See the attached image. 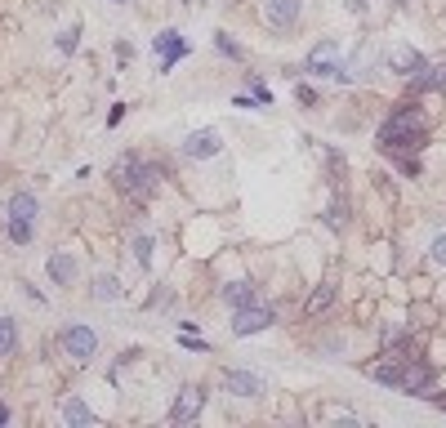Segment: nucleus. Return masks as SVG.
Wrapping results in <instances>:
<instances>
[{
    "mask_svg": "<svg viewBox=\"0 0 446 428\" xmlns=\"http://www.w3.org/2000/svg\"><path fill=\"white\" fill-rule=\"evenodd\" d=\"M112 178H117V188L125 196H134V201H152V192L161 188V170L156 166H143L139 156H121L117 170H112Z\"/></svg>",
    "mask_w": 446,
    "mask_h": 428,
    "instance_id": "nucleus-2",
    "label": "nucleus"
},
{
    "mask_svg": "<svg viewBox=\"0 0 446 428\" xmlns=\"http://www.w3.org/2000/svg\"><path fill=\"white\" fill-rule=\"evenodd\" d=\"M18 353V321L14 317H0V357Z\"/></svg>",
    "mask_w": 446,
    "mask_h": 428,
    "instance_id": "nucleus-16",
    "label": "nucleus"
},
{
    "mask_svg": "<svg viewBox=\"0 0 446 428\" xmlns=\"http://www.w3.org/2000/svg\"><path fill=\"white\" fill-rule=\"evenodd\" d=\"M304 72L308 76H330V80H339V85H349V80H353L349 68L339 63V41H317V45H312Z\"/></svg>",
    "mask_w": 446,
    "mask_h": 428,
    "instance_id": "nucleus-3",
    "label": "nucleus"
},
{
    "mask_svg": "<svg viewBox=\"0 0 446 428\" xmlns=\"http://www.w3.org/2000/svg\"><path fill=\"white\" fill-rule=\"evenodd\" d=\"M433 402H437V406H442V410H446V397H433Z\"/></svg>",
    "mask_w": 446,
    "mask_h": 428,
    "instance_id": "nucleus-31",
    "label": "nucleus"
},
{
    "mask_svg": "<svg viewBox=\"0 0 446 428\" xmlns=\"http://www.w3.org/2000/svg\"><path fill=\"white\" fill-rule=\"evenodd\" d=\"M349 9H353V14H361V9H366V0H349Z\"/></svg>",
    "mask_w": 446,
    "mask_h": 428,
    "instance_id": "nucleus-29",
    "label": "nucleus"
},
{
    "mask_svg": "<svg viewBox=\"0 0 446 428\" xmlns=\"http://www.w3.org/2000/svg\"><path fill=\"white\" fill-rule=\"evenodd\" d=\"M121 117H125V103H117V107L107 112V125H121Z\"/></svg>",
    "mask_w": 446,
    "mask_h": 428,
    "instance_id": "nucleus-28",
    "label": "nucleus"
},
{
    "mask_svg": "<svg viewBox=\"0 0 446 428\" xmlns=\"http://www.w3.org/2000/svg\"><path fill=\"white\" fill-rule=\"evenodd\" d=\"M117 58L129 63V58H134V45H129V41H117Z\"/></svg>",
    "mask_w": 446,
    "mask_h": 428,
    "instance_id": "nucleus-27",
    "label": "nucleus"
},
{
    "mask_svg": "<svg viewBox=\"0 0 446 428\" xmlns=\"http://www.w3.org/2000/svg\"><path fill=\"white\" fill-rule=\"evenodd\" d=\"M36 214H41V201H36V192H14L9 196V219H31L36 223Z\"/></svg>",
    "mask_w": 446,
    "mask_h": 428,
    "instance_id": "nucleus-12",
    "label": "nucleus"
},
{
    "mask_svg": "<svg viewBox=\"0 0 446 428\" xmlns=\"http://www.w3.org/2000/svg\"><path fill=\"white\" fill-rule=\"evenodd\" d=\"M45 272H49V282H54V286H72L76 272H80V263L68 250H54V255H49V263H45Z\"/></svg>",
    "mask_w": 446,
    "mask_h": 428,
    "instance_id": "nucleus-10",
    "label": "nucleus"
},
{
    "mask_svg": "<svg viewBox=\"0 0 446 428\" xmlns=\"http://www.w3.org/2000/svg\"><path fill=\"white\" fill-rule=\"evenodd\" d=\"M219 152H223L219 129H196V134L184 139V156L188 161H210V156H219Z\"/></svg>",
    "mask_w": 446,
    "mask_h": 428,
    "instance_id": "nucleus-7",
    "label": "nucleus"
},
{
    "mask_svg": "<svg viewBox=\"0 0 446 428\" xmlns=\"http://www.w3.org/2000/svg\"><path fill=\"white\" fill-rule=\"evenodd\" d=\"M428 255H433V263H442V268H446V232L433 237V250H428Z\"/></svg>",
    "mask_w": 446,
    "mask_h": 428,
    "instance_id": "nucleus-24",
    "label": "nucleus"
},
{
    "mask_svg": "<svg viewBox=\"0 0 446 428\" xmlns=\"http://www.w3.org/2000/svg\"><path fill=\"white\" fill-rule=\"evenodd\" d=\"M294 98H299V103H304V107H312V103H317V94H312L308 85H299V90H294Z\"/></svg>",
    "mask_w": 446,
    "mask_h": 428,
    "instance_id": "nucleus-26",
    "label": "nucleus"
},
{
    "mask_svg": "<svg viewBox=\"0 0 446 428\" xmlns=\"http://www.w3.org/2000/svg\"><path fill=\"white\" fill-rule=\"evenodd\" d=\"M94 294H98V299H117V294H121V282H117V277H98V282H94Z\"/></svg>",
    "mask_w": 446,
    "mask_h": 428,
    "instance_id": "nucleus-20",
    "label": "nucleus"
},
{
    "mask_svg": "<svg viewBox=\"0 0 446 428\" xmlns=\"http://www.w3.org/2000/svg\"><path fill=\"white\" fill-rule=\"evenodd\" d=\"M9 419V406H0V424H5Z\"/></svg>",
    "mask_w": 446,
    "mask_h": 428,
    "instance_id": "nucleus-30",
    "label": "nucleus"
},
{
    "mask_svg": "<svg viewBox=\"0 0 446 428\" xmlns=\"http://www.w3.org/2000/svg\"><path fill=\"white\" fill-rule=\"evenodd\" d=\"M9 241L14 245H27L31 241V219H9Z\"/></svg>",
    "mask_w": 446,
    "mask_h": 428,
    "instance_id": "nucleus-19",
    "label": "nucleus"
},
{
    "mask_svg": "<svg viewBox=\"0 0 446 428\" xmlns=\"http://www.w3.org/2000/svg\"><path fill=\"white\" fill-rule=\"evenodd\" d=\"M214 45H219V54H228V58H241V45L228 36V31H214Z\"/></svg>",
    "mask_w": 446,
    "mask_h": 428,
    "instance_id": "nucleus-21",
    "label": "nucleus"
},
{
    "mask_svg": "<svg viewBox=\"0 0 446 428\" xmlns=\"http://www.w3.org/2000/svg\"><path fill=\"white\" fill-rule=\"evenodd\" d=\"M250 85H255V98H259V103H263V107H272V94H268V85H263V80H250Z\"/></svg>",
    "mask_w": 446,
    "mask_h": 428,
    "instance_id": "nucleus-25",
    "label": "nucleus"
},
{
    "mask_svg": "<svg viewBox=\"0 0 446 428\" xmlns=\"http://www.w3.org/2000/svg\"><path fill=\"white\" fill-rule=\"evenodd\" d=\"M424 129H428V117L420 107H398L393 117L379 125V143L388 147H424Z\"/></svg>",
    "mask_w": 446,
    "mask_h": 428,
    "instance_id": "nucleus-1",
    "label": "nucleus"
},
{
    "mask_svg": "<svg viewBox=\"0 0 446 428\" xmlns=\"http://www.w3.org/2000/svg\"><path fill=\"white\" fill-rule=\"evenodd\" d=\"M112 5H125V0H112Z\"/></svg>",
    "mask_w": 446,
    "mask_h": 428,
    "instance_id": "nucleus-32",
    "label": "nucleus"
},
{
    "mask_svg": "<svg viewBox=\"0 0 446 428\" xmlns=\"http://www.w3.org/2000/svg\"><path fill=\"white\" fill-rule=\"evenodd\" d=\"M366 375L375 384H388V388H402V361L388 357V361H375V366H366Z\"/></svg>",
    "mask_w": 446,
    "mask_h": 428,
    "instance_id": "nucleus-13",
    "label": "nucleus"
},
{
    "mask_svg": "<svg viewBox=\"0 0 446 428\" xmlns=\"http://www.w3.org/2000/svg\"><path fill=\"white\" fill-rule=\"evenodd\" d=\"M223 384H228V392H237V397H259V392H263L259 375H250V370H228Z\"/></svg>",
    "mask_w": 446,
    "mask_h": 428,
    "instance_id": "nucleus-11",
    "label": "nucleus"
},
{
    "mask_svg": "<svg viewBox=\"0 0 446 428\" xmlns=\"http://www.w3.org/2000/svg\"><path fill=\"white\" fill-rule=\"evenodd\" d=\"M76 36H80V27H68V31L58 36V49H63V54H72V49H76Z\"/></svg>",
    "mask_w": 446,
    "mask_h": 428,
    "instance_id": "nucleus-23",
    "label": "nucleus"
},
{
    "mask_svg": "<svg viewBox=\"0 0 446 428\" xmlns=\"http://www.w3.org/2000/svg\"><path fill=\"white\" fill-rule=\"evenodd\" d=\"M63 348H68V357L72 361H80V366H85V361H94V353H98V335L90 331V326H63Z\"/></svg>",
    "mask_w": 446,
    "mask_h": 428,
    "instance_id": "nucleus-4",
    "label": "nucleus"
},
{
    "mask_svg": "<svg viewBox=\"0 0 446 428\" xmlns=\"http://www.w3.org/2000/svg\"><path fill=\"white\" fill-rule=\"evenodd\" d=\"M134 259H139V268H152V237L134 241Z\"/></svg>",
    "mask_w": 446,
    "mask_h": 428,
    "instance_id": "nucleus-22",
    "label": "nucleus"
},
{
    "mask_svg": "<svg viewBox=\"0 0 446 428\" xmlns=\"http://www.w3.org/2000/svg\"><path fill=\"white\" fill-rule=\"evenodd\" d=\"M223 304L237 308V312L250 308V304H255V286H250V282H228V286H223Z\"/></svg>",
    "mask_w": 446,
    "mask_h": 428,
    "instance_id": "nucleus-15",
    "label": "nucleus"
},
{
    "mask_svg": "<svg viewBox=\"0 0 446 428\" xmlns=\"http://www.w3.org/2000/svg\"><path fill=\"white\" fill-rule=\"evenodd\" d=\"M330 299H335V286H317V290H312V299L304 304V312H322V308H330Z\"/></svg>",
    "mask_w": 446,
    "mask_h": 428,
    "instance_id": "nucleus-17",
    "label": "nucleus"
},
{
    "mask_svg": "<svg viewBox=\"0 0 446 428\" xmlns=\"http://www.w3.org/2000/svg\"><path fill=\"white\" fill-rule=\"evenodd\" d=\"M152 49H156V58H161V72H170L179 58H188V41L179 36V31H161V36L152 41Z\"/></svg>",
    "mask_w": 446,
    "mask_h": 428,
    "instance_id": "nucleus-9",
    "label": "nucleus"
},
{
    "mask_svg": "<svg viewBox=\"0 0 446 428\" xmlns=\"http://www.w3.org/2000/svg\"><path fill=\"white\" fill-rule=\"evenodd\" d=\"M304 14V0H263V23L277 31H290Z\"/></svg>",
    "mask_w": 446,
    "mask_h": 428,
    "instance_id": "nucleus-5",
    "label": "nucleus"
},
{
    "mask_svg": "<svg viewBox=\"0 0 446 428\" xmlns=\"http://www.w3.org/2000/svg\"><path fill=\"white\" fill-rule=\"evenodd\" d=\"M272 321H277V312H272V308L250 304V308H241L237 317H233V335H237V339H241V335H259V331H268Z\"/></svg>",
    "mask_w": 446,
    "mask_h": 428,
    "instance_id": "nucleus-6",
    "label": "nucleus"
},
{
    "mask_svg": "<svg viewBox=\"0 0 446 428\" xmlns=\"http://www.w3.org/2000/svg\"><path fill=\"white\" fill-rule=\"evenodd\" d=\"M201 406H206V388H201V384H188L184 392H179L170 419H174V424H192L196 415H201Z\"/></svg>",
    "mask_w": 446,
    "mask_h": 428,
    "instance_id": "nucleus-8",
    "label": "nucleus"
},
{
    "mask_svg": "<svg viewBox=\"0 0 446 428\" xmlns=\"http://www.w3.org/2000/svg\"><path fill=\"white\" fill-rule=\"evenodd\" d=\"M388 68L398 72V76H415V72H424V54H415V49H393Z\"/></svg>",
    "mask_w": 446,
    "mask_h": 428,
    "instance_id": "nucleus-14",
    "label": "nucleus"
},
{
    "mask_svg": "<svg viewBox=\"0 0 446 428\" xmlns=\"http://www.w3.org/2000/svg\"><path fill=\"white\" fill-rule=\"evenodd\" d=\"M63 419H68V424H94L85 402H68V406H63Z\"/></svg>",
    "mask_w": 446,
    "mask_h": 428,
    "instance_id": "nucleus-18",
    "label": "nucleus"
}]
</instances>
